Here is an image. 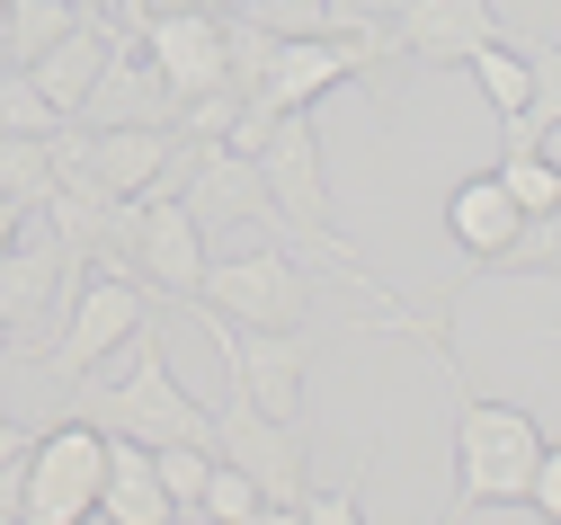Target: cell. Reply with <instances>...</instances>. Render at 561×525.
<instances>
[{
	"instance_id": "cell-1",
	"label": "cell",
	"mask_w": 561,
	"mask_h": 525,
	"mask_svg": "<svg viewBox=\"0 0 561 525\" xmlns=\"http://www.w3.org/2000/svg\"><path fill=\"white\" fill-rule=\"evenodd\" d=\"M543 427L526 401H490L455 374V507H526Z\"/></svg>"
},
{
	"instance_id": "cell-2",
	"label": "cell",
	"mask_w": 561,
	"mask_h": 525,
	"mask_svg": "<svg viewBox=\"0 0 561 525\" xmlns=\"http://www.w3.org/2000/svg\"><path fill=\"white\" fill-rule=\"evenodd\" d=\"M81 419H99L116 436H144V445H215V410L187 401V384L161 356V312L134 330L125 384H90V374H81Z\"/></svg>"
},
{
	"instance_id": "cell-3",
	"label": "cell",
	"mask_w": 561,
	"mask_h": 525,
	"mask_svg": "<svg viewBox=\"0 0 561 525\" xmlns=\"http://www.w3.org/2000/svg\"><path fill=\"white\" fill-rule=\"evenodd\" d=\"M152 312H161V294H152L144 276L99 267V276H81L72 304H62V330L36 347V365H45V374H62V384H81V374H99L116 347H134V330H144Z\"/></svg>"
},
{
	"instance_id": "cell-4",
	"label": "cell",
	"mask_w": 561,
	"mask_h": 525,
	"mask_svg": "<svg viewBox=\"0 0 561 525\" xmlns=\"http://www.w3.org/2000/svg\"><path fill=\"white\" fill-rule=\"evenodd\" d=\"M99 481H107V427L99 419H62V427L27 436L19 516L27 525H81V516H99Z\"/></svg>"
},
{
	"instance_id": "cell-5",
	"label": "cell",
	"mask_w": 561,
	"mask_h": 525,
	"mask_svg": "<svg viewBox=\"0 0 561 525\" xmlns=\"http://www.w3.org/2000/svg\"><path fill=\"white\" fill-rule=\"evenodd\" d=\"M205 321V339H215L232 392L267 419H304V365H312V339L304 330H250V321H224L215 304H187Z\"/></svg>"
},
{
	"instance_id": "cell-6",
	"label": "cell",
	"mask_w": 561,
	"mask_h": 525,
	"mask_svg": "<svg viewBox=\"0 0 561 525\" xmlns=\"http://www.w3.org/2000/svg\"><path fill=\"white\" fill-rule=\"evenodd\" d=\"M215 455H224V464H241V472L259 481L267 516H295V507H304V490H312V464H304L295 419H267V410H250L241 392H232V401H215Z\"/></svg>"
},
{
	"instance_id": "cell-7",
	"label": "cell",
	"mask_w": 561,
	"mask_h": 525,
	"mask_svg": "<svg viewBox=\"0 0 561 525\" xmlns=\"http://www.w3.org/2000/svg\"><path fill=\"white\" fill-rule=\"evenodd\" d=\"M196 304H215L224 321H250V330H304L312 294H304L295 250H241V259H205Z\"/></svg>"
},
{
	"instance_id": "cell-8",
	"label": "cell",
	"mask_w": 561,
	"mask_h": 525,
	"mask_svg": "<svg viewBox=\"0 0 561 525\" xmlns=\"http://www.w3.org/2000/svg\"><path fill=\"white\" fill-rule=\"evenodd\" d=\"M500 36H508L500 0H401V10H392V45H401V62L463 71L481 45H500Z\"/></svg>"
},
{
	"instance_id": "cell-9",
	"label": "cell",
	"mask_w": 561,
	"mask_h": 525,
	"mask_svg": "<svg viewBox=\"0 0 561 525\" xmlns=\"http://www.w3.org/2000/svg\"><path fill=\"white\" fill-rule=\"evenodd\" d=\"M72 125H179V99L152 71V54H144L134 27H116V45H107V62H99V81H90Z\"/></svg>"
},
{
	"instance_id": "cell-10",
	"label": "cell",
	"mask_w": 561,
	"mask_h": 525,
	"mask_svg": "<svg viewBox=\"0 0 561 525\" xmlns=\"http://www.w3.org/2000/svg\"><path fill=\"white\" fill-rule=\"evenodd\" d=\"M72 294H81V259L62 250L54 232L0 250V330H27V321H45L54 304H72ZM54 321H62V312H54Z\"/></svg>"
},
{
	"instance_id": "cell-11",
	"label": "cell",
	"mask_w": 561,
	"mask_h": 525,
	"mask_svg": "<svg viewBox=\"0 0 561 525\" xmlns=\"http://www.w3.org/2000/svg\"><path fill=\"white\" fill-rule=\"evenodd\" d=\"M134 276L170 304H196V276H205V222L179 196H144V232H134Z\"/></svg>"
},
{
	"instance_id": "cell-12",
	"label": "cell",
	"mask_w": 561,
	"mask_h": 525,
	"mask_svg": "<svg viewBox=\"0 0 561 525\" xmlns=\"http://www.w3.org/2000/svg\"><path fill=\"white\" fill-rule=\"evenodd\" d=\"M144 54H152V71L170 81V99H205V90H224V19H215V10H196V0L144 27Z\"/></svg>"
},
{
	"instance_id": "cell-13",
	"label": "cell",
	"mask_w": 561,
	"mask_h": 525,
	"mask_svg": "<svg viewBox=\"0 0 561 525\" xmlns=\"http://www.w3.org/2000/svg\"><path fill=\"white\" fill-rule=\"evenodd\" d=\"M517 232H526V214H517V196L500 187V170H472V179L446 187V241H455L472 267H508Z\"/></svg>"
},
{
	"instance_id": "cell-14",
	"label": "cell",
	"mask_w": 561,
	"mask_h": 525,
	"mask_svg": "<svg viewBox=\"0 0 561 525\" xmlns=\"http://www.w3.org/2000/svg\"><path fill=\"white\" fill-rule=\"evenodd\" d=\"M99 516L116 525H170V490H161V464H152V445L144 436H116L107 427V481H99Z\"/></svg>"
},
{
	"instance_id": "cell-15",
	"label": "cell",
	"mask_w": 561,
	"mask_h": 525,
	"mask_svg": "<svg viewBox=\"0 0 561 525\" xmlns=\"http://www.w3.org/2000/svg\"><path fill=\"white\" fill-rule=\"evenodd\" d=\"M107 45H116V27H107V19H81L72 36H54V45L27 62V81L45 90L54 116H81V99H90V81H99V62H107Z\"/></svg>"
},
{
	"instance_id": "cell-16",
	"label": "cell",
	"mask_w": 561,
	"mask_h": 525,
	"mask_svg": "<svg viewBox=\"0 0 561 525\" xmlns=\"http://www.w3.org/2000/svg\"><path fill=\"white\" fill-rule=\"evenodd\" d=\"M170 161V125H90V170L107 196H152Z\"/></svg>"
},
{
	"instance_id": "cell-17",
	"label": "cell",
	"mask_w": 561,
	"mask_h": 525,
	"mask_svg": "<svg viewBox=\"0 0 561 525\" xmlns=\"http://www.w3.org/2000/svg\"><path fill=\"white\" fill-rule=\"evenodd\" d=\"M0 196H10L19 214H45L54 205V152H45V134H0Z\"/></svg>"
},
{
	"instance_id": "cell-18",
	"label": "cell",
	"mask_w": 561,
	"mask_h": 525,
	"mask_svg": "<svg viewBox=\"0 0 561 525\" xmlns=\"http://www.w3.org/2000/svg\"><path fill=\"white\" fill-rule=\"evenodd\" d=\"M90 10H72V0H10V10H0V36H10V62L27 71L54 36H72Z\"/></svg>"
},
{
	"instance_id": "cell-19",
	"label": "cell",
	"mask_w": 561,
	"mask_h": 525,
	"mask_svg": "<svg viewBox=\"0 0 561 525\" xmlns=\"http://www.w3.org/2000/svg\"><path fill=\"white\" fill-rule=\"evenodd\" d=\"M463 71L481 81V99L500 107V116H517V107L535 99V71H526V45H517V36H500V45H481V54L463 62Z\"/></svg>"
},
{
	"instance_id": "cell-20",
	"label": "cell",
	"mask_w": 561,
	"mask_h": 525,
	"mask_svg": "<svg viewBox=\"0 0 561 525\" xmlns=\"http://www.w3.org/2000/svg\"><path fill=\"white\" fill-rule=\"evenodd\" d=\"M490 170H500V187L517 196V214H526V222L561 205V161L543 152V142H535V152H500V161H490Z\"/></svg>"
},
{
	"instance_id": "cell-21",
	"label": "cell",
	"mask_w": 561,
	"mask_h": 525,
	"mask_svg": "<svg viewBox=\"0 0 561 525\" xmlns=\"http://www.w3.org/2000/svg\"><path fill=\"white\" fill-rule=\"evenodd\" d=\"M196 516H215V525H259L267 516V499H259V481L241 472V464H224L215 455V472H205V507Z\"/></svg>"
},
{
	"instance_id": "cell-22",
	"label": "cell",
	"mask_w": 561,
	"mask_h": 525,
	"mask_svg": "<svg viewBox=\"0 0 561 525\" xmlns=\"http://www.w3.org/2000/svg\"><path fill=\"white\" fill-rule=\"evenodd\" d=\"M152 464H161V490L179 516L205 507V472H215V445H152Z\"/></svg>"
},
{
	"instance_id": "cell-23",
	"label": "cell",
	"mask_w": 561,
	"mask_h": 525,
	"mask_svg": "<svg viewBox=\"0 0 561 525\" xmlns=\"http://www.w3.org/2000/svg\"><path fill=\"white\" fill-rule=\"evenodd\" d=\"M54 125H72V116H54V107H45V90L10 62V71H0V134H54Z\"/></svg>"
},
{
	"instance_id": "cell-24",
	"label": "cell",
	"mask_w": 561,
	"mask_h": 525,
	"mask_svg": "<svg viewBox=\"0 0 561 525\" xmlns=\"http://www.w3.org/2000/svg\"><path fill=\"white\" fill-rule=\"evenodd\" d=\"M250 19L267 36H339V10L330 0H250Z\"/></svg>"
},
{
	"instance_id": "cell-25",
	"label": "cell",
	"mask_w": 561,
	"mask_h": 525,
	"mask_svg": "<svg viewBox=\"0 0 561 525\" xmlns=\"http://www.w3.org/2000/svg\"><path fill=\"white\" fill-rule=\"evenodd\" d=\"M517 45H526V36H517ZM526 71H535V99H526V107H535L543 125H561V36H535V45H526Z\"/></svg>"
},
{
	"instance_id": "cell-26",
	"label": "cell",
	"mask_w": 561,
	"mask_h": 525,
	"mask_svg": "<svg viewBox=\"0 0 561 525\" xmlns=\"http://www.w3.org/2000/svg\"><path fill=\"white\" fill-rule=\"evenodd\" d=\"M526 507L561 525V445H543V455H535V481H526Z\"/></svg>"
},
{
	"instance_id": "cell-27",
	"label": "cell",
	"mask_w": 561,
	"mask_h": 525,
	"mask_svg": "<svg viewBox=\"0 0 561 525\" xmlns=\"http://www.w3.org/2000/svg\"><path fill=\"white\" fill-rule=\"evenodd\" d=\"M295 516H312V525H357V490H304Z\"/></svg>"
},
{
	"instance_id": "cell-28",
	"label": "cell",
	"mask_w": 561,
	"mask_h": 525,
	"mask_svg": "<svg viewBox=\"0 0 561 525\" xmlns=\"http://www.w3.org/2000/svg\"><path fill=\"white\" fill-rule=\"evenodd\" d=\"M170 10H187V0H116V27L144 36V27H152V19H170Z\"/></svg>"
},
{
	"instance_id": "cell-29",
	"label": "cell",
	"mask_w": 561,
	"mask_h": 525,
	"mask_svg": "<svg viewBox=\"0 0 561 525\" xmlns=\"http://www.w3.org/2000/svg\"><path fill=\"white\" fill-rule=\"evenodd\" d=\"M330 10H339V27H375V19L401 10V0H330Z\"/></svg>"
},
{
	"instance_id": "cell-30",
	"label": "cell",
	"mask_w": 561,
	"mask_h": 525,
	"mask_svg": "<svg viewBox=\"0 0 561 525\" xmlns=\"http://www.w3.org/2000/svg\"><path fill=\"white\" fill-rule=\"evenodd\" d=\"M10 464H27V427H19L10 410H0V472H10Z\"/></svg>"
},
{
	"instance_id": "cell-31",
	"label": "cell",
	"mask_w": 561,
	"mask_h": 525,
	"mask_svg": "<svg viewBox=\"0 0 561 525\" xmlns=\"http://www.w3.org/2000/svg\"><path fill=\"white\" fill-rule=\"evenodd\" d=\"M196 10H215V19H232V10H250V0H196Z\"/></svg>"
},
{
	"instance_id": "cell-32",
	"label": "cell",
	"mask_w": 561,
	"mask_h": 525,
	"mask_svg": "<svg viewBox=\"0 0 561 525\" xmlns=\"http://www.w3.org/2000/svg\"><path fill=\"white\" fill-rule=\"evenodd\" d=\"M72 10H90V19H116V0H72Z\"/></svg>"
},
{
	"instance_id": "cell-33",
	"label": "cell",
	"mask_w": 561,
	"mask_h": 525,
	"mask_svg": "<svg viewBox=\"0 0 561 525\" xmlns=\"http://www.w3.org/2000/svg\"><path fill=\"white\" fill-rule=\"evenodd\" d=\"M543 36H561V19H543Z\"/></svg>"
}]
</instances>
